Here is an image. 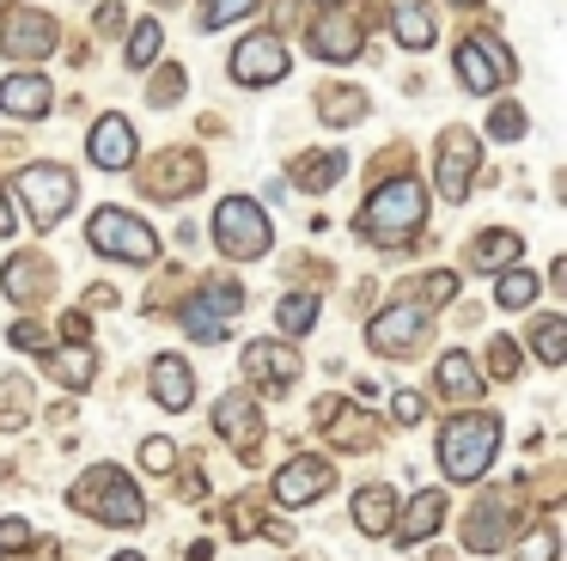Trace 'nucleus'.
Returning <instances> with one entry per match:
<instances>
[{
    "mask_svg": "<svg viewBox=\"0 0 567 561\" xmlns=\"http://www.w3.org/2000/svg\"><path fill=\"white\" fill-rule=\"evenodd\" d=\"M518 256H525V244H518V232H482V238L470 244V268H488V275H501V268H513Z\"/></svg>",
    "mask_w": 567,
    "mask_h": 561,
    "instance_id": "nucleus-25",
    "label": "nucleus"
},
{
    "mask_svg": "<svg viewBox=\"0 0 567 561\" xmlns=\"http://www.w3.org/2000/svg\"><path fill=\"white\" fill-rule=\"evenodd\" d=\"M518 561H555V524H530L518 537Z\"/></svg>",
    "mask_w": 567,
    "mask_h": 561,
    "instance_id": "nucleus-37",
    "label": "nucleus"
},
{
    "mask_svg": "<svg viewBox=\"0 0 567 561\" xmlns=\"http://www.w3.org/2000/svg\"><path fill=\"white\" fill-rule=\"evenodd\" d=\"M135 129H128V116H99L92 122V141H86V153H92V165L99 171H128L135 165Z\"/></svg>",
    "mask_w": 567,
    "mask_h": 561,
    "instance_id": "nucleus-16",
    "label": "nucleus"
},
{
    "mask_svg": "<svg viewBox=\"0 0 567 561\" xmlns=\"http://www.w3.org/2000/svg\"><path fill=\"white\" fill-rule=\"evenodd\" d=\"M476 165H482L476 134H457V129H452V134H445V153H440V190H445V202H464Z\"/></svg>",
    "mask_w": 567,
    "mask_h": 561,
    "instance_id": "nucleus-18",
    "label": "nucleus"
},
{
    "mask_svg": "<svg viewBox=\"0 0 567 561\" xmlns=\"http://www.w3.org/2000/svg\"><path fill=\"white\" fill-rule=\"evenodd\" d=\"M518 488L525 482H513V488H488V494L476 500V507L464 512V543L470 549H501L506 537H513V507H518Z\"/></svg>",
    "mask_w": 567,
    "mask_h": 561,
    "instance_id": "nucleus-10",
    "label": "nucleus"
},
{
    "mask_svg": "<svg viewBox=\"0 0 567 561\" xmlns=\"http://www.w3.org/2000/svg\"><path fill=\"white\" fill-rule=\"evenodd\" d=\"M342 171H348V159H342V153H318V159H306V165H299V190L323 195L336 177H342Z\"/></svg>",
    "mask_w": 567,
    "mask_h": 561,
    "instance_id": "nucleus-32",
    "label": "nucleus"
},
{
    "mask_svg": "<svg viewBox=\"0 0 567 561\" xmlns=\"http://www.w3.org/2000/svg\"><path fill=\"white\" fill-rule=\"evenodd\" d=\"M257 524H262V507H257V500H238V507H233V531L250 537Z\"/></svg>",
    "mask_w": 567,
    "mask_h": 561,
    "instance_id": "nucleus-45",
    "label": "nucleus"
},
{
    "mask_svg": "<svg viewBox=\"0 0 567 561\" xmlns=\"http://www.w3.org/2000/svg\"><path fill=\"white\" fill-rule=\"evenodd\" d=\"M494 305H506V312H530V305H537V275H530L525 263L501 268V280H494Z\"/></svg>",
    "mask_w": 567,
    "mask_h": 561,
    "instance_id": "nucleus-28",
    "label": "nucleus"
},
{
    "mask_svg": "<svg viewBox=\"0 0 567 561\" xmlns=\"http://www.w3.org/2000/svg\"><path fill=\"white\" fill-rule=\"evenodd\" d=\"M530 348H537L543 366H561V354H567V324H561V317H537V329H530Z\"/></svg>",
    "mask_w": 567,
    "mask_h": 561,
    "instance_id": "nucleus-33",
    "label": "nucleus"
},
{
    "mask_svg": "<svg viewBox=\"0 0 567 561\" xmlns=\"http://www.w3.org/2000/svg\"><path fill=\"white\" fill-rule=\"evenodd\" d=\"M214 427H220V434L238 446V458H257L262 415H257V397H250V390H226V397L214 402Z\"/></svg>",
    "mask_w": 567,
    "mask_h": 561,
    "instance_id": "nucleus-14",
    "label": "nucleus"
},
{
    "mask_svg": "<svg viewBox=\"0 0 567 561\" xmlns=\"http://www.w3.org/2000/svg\"><path fill=\"white\" fill-rule=\"evenodd\" d=\"M318 7H330V12H336V7H348V0H318Z\"/></svg>",
    "mask_w": 567,
    "mask_h": 561,
    "instance_id": "nucleus-52",
    "label": "nucleus"
},
{
    "mask_svg": "<svg viewBox=\"0 0 567 561\" xmlns=\"http://www.w3.org/2000/svg\"><path fill=\"white\" fill-rule=\"evenodd\" d=\"M275 324H281V336H306V329L318 324V299H311V293H287V299L275 305Z\"/></svg>",
    "mask_w": 567,
    "mask_h": 561,
    "instance_id": "nucleus-31",
    "label": "nucleus"
},
{
    "mask_svg": "<svg viewBox=\"0 0 567 561\" xmlns=\"http://www.w3.org/2000/svg\"><path fill=\"white\" fill-rule=\"evenodd\" d=\"M421 226H427V190H421L415 177L379 183V190L367 195V207L354 214V232L372 244H384V251H403Z\"/></svg>",
    "mask_w": 567,
    "mask_h": 561,
    "instance_id": "nucleus-1",
    "label": "nucleus"
},
{
    "mask_svg": "<svg viewBox=\"0 0 567 561\" xmlns=\"http://www.w3.org/2000/svg\"><path fill=\"white\" fill-rule=\"evenodd\" d=\"M0 55L13 61H43L55 55V19L31 7H7V24H0Z\"/></svg>",
    "mask_w": 567,
    "mask_h": 561,
    "instance_id": "nucleus-13",
    "label": "nucleus"
},
{
    "mask_svg": "<svg viewBox=\"0 0 567 561\" xmlns=\"http://www.w3.org/2000/svg\"><path fill=\"white\" fill-rule=\"evenodd\" d=\"M433 385H440V397L457 402V409H470V402L482 397V373H476V360H470L464 348L440 354V373H433Z\"/></svg>",
    "mask_w": 567,
    "mask_h": 561,
    "instance_id": "nucleus-21",
    "label": "nucleus"
},
{
    "mask_svg": "<svg viewBox=\"0 0 567 561\" xmlns=\"http://www.w3.org/2000/svg\"><path fill=\"white\" fill-rule=\"evenodd\" d=\"M0 7H7V0H0Z\"/></svg>",
    "mask_w": 567,
    "mask_h": 561,
    "instance_id": "nucleus-56",
    "label": "nucleus"
},
{
    "mask_svg": "<svg viewBox=\"0 0 567 561\" xmlns=\"http://www.w3.org/2000/svg\"><path fill=\"white\" fill-rule=\"evenodd\" d=\"M50 104H55V85L43 80L38 68L31 73H7V80H0V110H7V116H19V122H38V116H50Z\"/></svg>",
    "mask_w": 567,
    "mask_h": 561,
    "instance_id": "nucleus-17",
    "label": "nucleus"
},
{
    "mask_svg": "<svg viewBox=\"0 0 567 561\" xmlns=\"http://www.w3.org/2000/svg\"><path fill=\"white\" fill-rule=\"evenodd\" d=\"M111 561H141V555H111Z\"/></svg>",
    "mask_w": 567,
    "mask_h": 561,
    "instance_id": "nucleus-54",
    "label": "nucleus"
},
{
    "mask_svg": "<svg viewBox=\"0 0 567 561\" xmlns=\"http://www.w3.org/2000/svg\"><path fill=\"white\" fill-rule=\"evenodd\" d=\"M184 85H189V80H184V68H165L159 80H153V92H147V98H153V104L165 110V104H172V98H184Z\"/></svg>",
    "mask_w": 567,
    "mask_h": 561,
    "instance_id": "nucleus-41",
    "label": "nucleus"
},
{
    "mask_svg": "<svg viewBox=\"0 0 567 561\" xmlns=\"http://www.w3.org/2000/svg\"><path fill=\"white\" fill-rule=\"evenodd\" d=\"M318 116L336 122V129H348V122L367 116V92H354V85H336V92H318Z\"/></svg>",
    "mask_w": 567,
    "mask_h": 561,
    "instance_id": "nucleus-29",
    "label": "nucleus"
},
{
    "mask_svg": "<svg viewBox=\"0 0 567 561\" xmlns=\"http://www.w3.org/2000/svg\"><path fill=\"white\" fill-rule=\"evenodd\" d=\"M336 488V470H330V458H318V451H299V458H287L281 470H275V488L269 494L281 500V507H311V500H323Z\"/></svg>",
    "mask_w": 567,
    "mask_h": 561,
    "instance_id": "nucleus-9",
    "label": "nucleus"
},
{
    "mask_svg": "<svg viewBox=\"0 0 567 561\" xmlns=\"http://www.w3.org/2000/svg\"><path fill=\"white\" fill-rule=\"evenodd\" d=\"M354 524L367 537H384L396 524V488H384V482H367V488H354Z\"/></svg>",
    "mask_w": 567,
    "mask_h": 561,
    "instance_id": "nucleus-23",
    "label": "nucleus"
},
{
    "mask_svg": "<svg viewBox=\"0 0 567 561\" xmlns=\"http://www.w3.org/2000/svg\"><path fill=\"white\" fill-rule=\"evenodd\" d=\"M147 385H153V402H159V409H189V402H196V373H189L177 354H159V360H153Z\"/></svg>",
    "mask_w": 567,
    "mask_h": 561,
    "instance_id": "nucleus-20",
    "label": "nucleus"
},
{
    "mask_svg": "<svg viewBox=\"0 0 567 561\" xmlns=\"http://www.w3.org/2000/svg\"><path fill=\"white\" fill-rule=\"evenodd\" d=\"M488 366H494V373H501V378H513V373H518V366H525V360H518V354H513V341H506V336H494V341H488Z\"/></svg>",
    "mask_w": 567,
    "mask_h": 561,
    "instance_id": "nucleus-42",
    "label": "nucleus"
},
{
    "mask_svg": "<svg viewBox=\"0 0 567 561\" xmlns=\"http://www.w3.org/2000/svg\"><path fill=\"white\" fill-rule=\"evenodd\" d=\"M141 463H147V470H177V446L165 434H147L141 439Z\"/></svg>",
    "mask_w": 567,
    "mask_h": 561,
    "instance_id": "nucleus-38",
    "label": "nucleus"
},
{
    "mask_svg": "<svg viewBox=\"0 0 567 561\" xmlns=\"http://www.w3.org/2000/svg\"><path fill=\"white\" fill-rule=\"evenodd\" d=\"M99 31H123V7H104L99 12Z\"/></svg>",
    "mask_w": 567,
    "mask_h": 561,
    "instance_id": "nucleus-50",
    "label": "nucleus"
},
{
    "mask_svg": "<svg viewBox=\"0 0 567 561\" xmlns=\"http://www.w3.org/2000/svg\"><path fill=\"white\" fill-rule=\"evenodd\" d=\"M55 555H62V549H55L50 537H38V549H31V555H25V549H13V555H0V561H55Z\"/></svg>",
    "mask_w": 567,
    "mask_h": 561,
    "instance_id": "nucleus-46",
    "label": "nucleus"
},
{
    "mask_svg": "<svg viewBox=\"0 0 567 561\" xmlns=\"http://www.w3.org/2000/svg\"><path fill=\"white\" fill-rule=\"evenodd\" d=\"M159 19H141L135 31H128V68H153L159 61Z\"/></svg>",
    "mask_w": 567,
    "mask_h": 561,
    "instance_id": "nucleus-34",
    "label": "nucleus"
},
{
    "mask_svg": "<svg viewBox=\"0 0 567 561\" xmlns=\"http://www.w3.org/2000/svg\"><path fill=\"white\" fill-rule=\"evenodd\" d=\"M238 312H245V287H238V280H208L196 299L177 305V329L196 336V341H220Z\"/></svg>",
    "mask_w": 567,
    "mask_h": 561,
    "instance_id": "nucleus-6",
    "label": "nucleus"
},
{
    "mask_svg": "<svg viewBox=\"0 0 567 561\" xmlns=\"http://www.w3.org/2000/svg\"><path fill=\"white\" fill-rule=\"evenodd\" d=\"M68 500H74V512H86V519H99V524H116V531L147 519V500H141V488L128 482L116 463H92V470L74 482V494H68Z\"/></svg>",
    "mask_w": 567,
    "mask_h": 561,
    "instance_id": "nucleus-3",
    "label": "nucleus"
},
{
    "mask_svg": "<svg viewBox=\"0 0 567 561\" xmlns=\"http://www.w3.org/2000/svg\"><path fill=\"white\" fill-rule=\"evenodd\" d=\"M457 80H464L470 92H501V85L513 80V55L501 49V37L494 31L464 37V43H457Z\"/></svg>",
    "mask_w": 567,
    "mask_h": 561,
    "instance_id": "nucleus-11",
    "label": "nucleus"
},
{
    "mask_svg": "<svg viewBox=\"0 0 567 561\" xmlns=\"http://www.w3.org/2000/svg\"><path fill=\"white\" fill-rule=\"evenodd\" d=\"M50 373L62 378L68 390H86L92 373H99V354L92 348H50Z\"/></svg>",
    "mask_w": 567,
    "mask_h": 561,
    "instance_id": "nucleus-27",
    "label": "nucleus"
},
{
    "mask_svg": "<svg viewBox=\"0 0 567 561\" xmlns=\"http://www.w3.org/2000/svg\"><path fill=\"white\" fill-rule=\"evenodd\" d=\"M257 7H262V0H208V7H202V24H208V31H220V24L250 19Z\"/></svg>",
    "mask_w": 567,
    "mask_h": 561,
    "instance_id": "nucleus-35",
    "label": "nucleus"
},
{
    "mask_svg": "<svg viewBox=\"0 0 567 561\" xmlns=\"http://www.w3.org/2000/svg\"><path fill=\"white\" fill-rule=\"evenodd\" d=\"M367 341H372L379 354H391V360H403V354H415L421 341H427V305H415V299H396V305H384V312L367 324Z\"/></svg>",
    "mask_w": 567,
    "mask_h": 561,
    "instance_id": "nucleus-8",
    "label": "nucleus"
},
{
    "mask_svg": "<svg viewBox=\"0 0 567 561\" xmlns=\"http://www.w3.org/2000/svg\"><path fill=\"white\" fill-rule=\"evenodd\" d=\"M391 31L403 49H427L433 43V12L421 7V0H396L391 7Z\"/></svg>",
    "mask_w": 567,
    "mask_h": 561,
    "instance_id": "nucleus-26",
    "label": "nucleus"
},
{
    "mask_svg": "<svg viewBox=\"0 0 567 561\" xmlns=\"http://www.w3.org/2000/svg\"><path fill=\"white\" fill-rule=\"evenodd\" d=\"M13 195L25 202L31 226H55V220L68 214V202H74V171L68 165H25L13 183Z\"/></svg>",
    "mask_w": 567,
    "mask_h": 561,
    "instance_id": "nucleus-7",
    "label": "nucleus"
},
{
    "mask_svg": "<svg viewBox=\"0 0 567 561\" xmlns=\"http://www.w3.org/2000/svg\"><path fill=\"white\" fill-rule=\"evenodd\" d=\"M245 373L257 378L262 390H287L299 378V354L293 348H275V341H250V348H245Z\"/></svg>",
    "mask_w": 567,
    "mask_h": 561,
    "instance_id": "nucleus-19",
    "label": "nucleus"
},
{
    "mask_svg": "<svg viewBox=\"0 0 567 561\" xmlns=\"http://www.w3.org/2000/svg\"><path fill=\"white\" fill-rule=\"evenodd\" d=\"M440 519H445V494H440V488H421V494L409 500V512H403V524H396V537H403V543H427V537L440 531Z\"/></svg>",
    "mask_w": 567,
    "mask_h": 561,
    "instance_id": "nucleus-24",
    "label": "nucleus"
},
{
    "mask_svg": "<svg viewBox=\"0 0 567 561\" xmlns=\"http://www.w3.org/2000/svg\"><path fill=\"white\" fill-rule=\"evenodd\" d=\"M287 68H293V55H287L281 31H250L245 43L233 49V80L238 85H275V80H287Z\"/></svg>",
    "mask_w": 567,
    "mask_h": 561,
    "instance_id": "nucleus-12",
    "label": "nucleus"
},
{
    "mask_svg": "<svg viewBox=\"0 0 567 561\" xmlns=\"http://www.w3.org/2000/svg\"><path fill=\"white\" fill-rule=\"evenodd\" d=\"M86 244L99 256H111V263H135V268H147L153 256H159L153 226H147V220H135L128 207H99L92 226H86Z\"/></svg>",
    "mask_w": 567,
    "mask_h": 561,
    "instance_id": "nucleus-4",
    "label": "nucleus"
},
{
    "mask_svg": "<svg viewBox=\"0 0 567 561\" xmlns=\"http://www.w3.org/2000/svg\"><path fill=\"white\" fill-rule=\"evenodd\" d=\"M421 415H427V397H421V390H396V402H391V421H396V427H415Z\"/></svg>",
    "mask_w": 567,
    "mask_h": 561,
    "instance_id": "nucleus-40",
    "label": "nucleus"
},
{
    "mask_svg": "<svg viewBox=\"0 0 567 561\" xmlns=\"http://www.w3.org/2000/svg\"><path fill=\"white\" fill-rule=\"evenodd\" d=\"M208 494V482H202V470H184V500H202Z\"/></svg>",
    "mask_w": 567,
    "mask_h": 561,
    "instance_id": "nucleus-49",
    "label": "nucleus"
},
{
    "mask_svg": "<svg viewBox=\"0 0 567 561\" xmlns=\"http://www.w3.org/2000/svg\"><path fill=\"white\" fill-rule=\"evenodd\" d=\"M31 543V524L25 519H0V555H13V549Z\"/></svg>",
    "mask_w": 567,
    "mask_h": 561,
    "instance_id": "nucleus-43",
    "label": "nucleus"
},
{
    "mask_svg": "<svg viewBox=\"0 0 567 561\" xmlns=\"http://www.w3.org/2000/svg\"><path fill=\"white\" fill-rule=\"evenodd\" d=\"M159 7H172V0H159Z\"/></svg>",
    "mask_w": 567,
    "mask_h": 561,
    "instance_id": "nucleus-55",
    "label": "nucleus"
},
{
    "mask_svg": "<svg viewBox=\"0 0 567 561\" xmlns=\"http://www.w3.org/2000/svg\"><path fill=\"white\" fill-rule=\"evenodd\" d=\"M86 299H92V305H99V312H111V305H116V287H92V293H86Z\"/></svg>",
    "mask_w": 567,
    "mask_h": 561,
    "instance_id": "nucleus-51",
    "label": "nucleus"
},
{
    "mask_svg": "<svg viewBox=\"0 0 567 561\" xmlns=\"http://www.w3.org/2000/svg\"><path fill=\"white\" fill-rule=\"evenodd\" d=\"M452 293H457V275H452V268H433V275L421 280V299L415 305H445Z\"/></svg>",
    "mask_w": 567,
    "mask_h": 561,
    "instance_id": "nucleus-39",
    "label": "nucleus"
},
{
    "mask_svg": "<svg viewBox=\"0 0 567 561\" xmlns=\"http://www.w3.org/2000/svg\"><path fill=\"white\" fill-rule=\"evenodd\" d=\"M306 37H311V49H318L323 61H354L360 49H367V24H360V12H348V7L323 12Z\"/></svg>",
    "mask_w": 567,
    "mask_h": 561,
    "instance_id": "nucleus-15",
    "label": "nucleus"
},
{
    "mask_svg": "<svg viewBox=\"0 0 567 561\" xmlns=\"http://www.w3.org/2000/svg\"><path fill=\"white\" fill-rule=\"evenodd\" d=\"M13 348H38L43 354V329L38 324H13Z\"/></svg>",
    "mask_w": 567,
    "mask_h": 561,
    "instance_id": "nucleus-47",
    "label": "nucleus"
},
{
    "mask_svg": "<svg viewBox=\"0 0 567 561\" xmlns=\"http://www.w3.org/2000/svg\"><path fill=\"white\" fill-rule=\"evenodd\" d=\"M530 129V116L518 104H494V116H488V134L494 141H518V134Z\"/></svg>",
    "mask_w": 567,
    "mask_h": 561,
    "instance_id": "nucleus-36",
    "label": "nucleus"
},
{
    "mask_svg": "<svg viewBox=\"0 0 567 561\" xmlns=\"http://www.w3.org/2000/svg\"><path fill=\"white\" fill-rule=\"evenodd\" d=\"M62 336H68V348H86V341H92V317L86 312H68L62 317Z\"/></svg>",
    "mask_w": 567,
    "mask_h": 561,
    "instance_id": "nucleus-44",
    "label": "nucleus"
},
{
    "mask_svg": "<svg viewBox=\"0 0 567 561\" xmlns=\"http://www.w3.org/2000/svg\"><path fill=\"white\" fill-rule=\"evenodd\" d=\"M452 7H464V12H470V7H482V0H452Z\"/></svg>",
    "mask_w": 567,
    "mask_h": 561,
    "instance_id": "nucleus-53",
    "label": "nucleus"
},
{
    "mask_svg": "<svg viewBox=\"0 0 567 561\" xmlns=\"http://www.w3.org/2000/svg\"><path fill=\"white\" fill-rule=\"evenodd\" d=\"M196 183H202V159H189V153L184 159L172 153L159 171H153V190H159V195H172V190L184 195V190H196Z\"/></svg>",
    "mask_w": 567,
    "mask_h": 561,
    "instance_id": "nucleus-30",
    "label": "nucleus"
},
{
    "mask_svg": "<svg viewBox=\"0 0 567 561\" xmlns=\"http://www.w3.org/2000/svg\"><path fill=\"white\" fill-rule=\"evenodd\" d=\"M19 226V214H13V190H0V238Z\"/></svg>",
    "mask_w": 567,
    "mask_h": 561,
    "instance_id": "nucleus-48",
    "label": "nucleus"
},
{
    "mask_svg": "<svg viewBox=\"0 0 567 561\" xmlns=\"http://www.w3.org/2000/svg\"><path fill=\"white\" fill-rule=\"evenodd\" d=\"M269 214H262V202H250V195H226L220 207H214V244H220L226 256H238V263H257L262 251H269Z\"/></svg>",
    "mask_w": 567,
    "mask_h": 561,
    "instance_id": "nucleus-5",
    "label": "nucleus"
},
{
    "mask_svg": "<svg viewBox=\"0 0 567 561\" xmlns=\"http://www.w3.org/2000/svg\"><path fill=\"white\" fill-rule=\"evenodd\" d=\"M494 451H501V415L457 409L452 421H445V434H440V470L452 476V482H482L488 463H494Z\"/></svg>",
    "mask_w": 567,
    "mask_h": 561,
    "instance_id": "nucleus-2",
    "label": "nucleus"
},
{
    "mask_svg": "<svg viewBox=\"0 0 567 561\" xmlns=\"http://www.w3.org/2000/svg\"><path fill=\"white\" fill-rule=\"evenodd\" d=\"M50 263L43 256H13L7 263V275H0V287H7V299H19V305H38L43 293H50Z\"/></svg>",
    "mask_w": 567,
    "mask_h": 561,
    "instance_id": "nucleus-22",
    "label": "nucleus"
}]
</instances>
